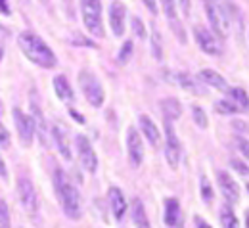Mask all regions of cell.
Masks as SVG:
<instances>
[{"label": "cell", "mask_w": 249, "mask_h": 228, "mask_svg": "<svg viewBox=\"0 0 249 228\" xmlns=\"http://www.w3.org/2000/svg\"><path fill=\"white\" fill-rule=\"evenodd\" d=\"M10 142H12L10 132H8V129L0 123V146H2V148H8V146H10Z\"/></svg>", "instance_id": "cell-37"}, {"label": "cell", "mask_w": 249, "mask_h": 228, "mask_svg": "<svg viewBox=\"0 0 249 228\" xmlns=\"http://www.w3.org/2000/svg\"><path fill=\"white\" fill-rule=\"evenodd\" d=\"M0 176H6V165L2 161V156H0Z\"/></svg>", "instance_id": "cell-43"}, {"label": "cell", "mask_w": 249, "mask_h": 228, "mask_svg": "<svg viewBox=\"0 0 249 228\" xmlns=\"http://www.w3.org/2000/svg\"><path fill=\"white\" fill-rule=\"evenodd\" d=\"M0 228H10V213L4 199H0Z\"/></svg>", "instance_id": "cell-33"}, {"label": "cell", "mask_w": 249, "mask_h": 228, "mask_svg": "<svg viewBox=\"0 0 249 228\" xmlns=\"http://www.w3.org/2000/svg\"><path fill=\"white\" fill-rule=\"evenodd\" d=\"M217 180H218V188H220V192L224 195V199L228 203H238L240 201V186H238V182L226 171H218Z\"/></svg>", "instance_id": "cell-13"}, {"label": "cell", "mask_w": 249, "mask_h": 228, "mask_svg": "<svg viewBox=\"0 0 249 228\" xmlns=\"http://www.w3.org/2000/svg\"><path fill=\"white\" fill-rule=\"evenodd\" d=\"M192 117H194V121H196V125H197L199 129H207L209 119H207L205 111H203L199 105H194V107H192Z\"/></svg>", "instance_id": "cell-28"}, {"label": "cell", "mask_w": 249, "mask_h": 228, "mask_svg": "<svg viewBox=\"0 0 249 228\" xmlns=\"http://www.w3.org/2000/svg\"><path fill=\"white\" fill-rule=\"evenodd\" d=\"M52 138L56 142V148L58 152L62 154L63 159L71 161V150H69V142H67V134H65V129L62 125H54L52 127Z\"/></svg>", "instance_id": "cell-19"}, {"label": "cell", "mask_w": 249, "mask_h": 228, "mask_svg": "<svg viewBox=\"0 0 249 228\" xmlns=\"http://www.w3.org/2000/svg\"><path fill=\"white\" fill-rule=\"evenodd\" d=\"M144 2V6L150 10V14L152 16H156L157 12H159V8H157V4H156V0H142Z\"/></svg>", "instance_id": "cell-38"}, {"label": "cell", "mask_w": 249, "mask_h": 228, "mask_svg": "<svg viewBox=\"0 0 249 228\" xmlns=\"http://www.w3.org/2000/svg\"><path fill=\"white\" fill-rule=\"evenodd\" d=\"M194 36H196V42L199 44V48L205 54H209V56H220L222 54L220 40L211 31H207L205 27H194Z\"/></svg>", "instance_id": "cell-9"}, {"label": "cell", "mask_w": 249, "mask_h": 228, "mask_svg": "<svg viewBox=\"0 0 249 228\" xmlns=\"http://www.w3.org/2000/svg\"><path fill=\"white\" fill-rule=\"evenodd\" d=\"M69 113H71V115H73V119H77V121H79V123H85V119H83V117H81V115H79V113H77V111H75V109H71V111H69Z\"/></svg>", "instance_id": "cell-42"}, {"label": "cell", "mask_w": 249, "mask_h": 228, "mask_svg": "<svg viewBox=\"0 0 249 228\" xmlns=\"http://www.w3.org/2000/svg\"><path fill=\"white\" fill-rule=\"evenodd\" d=\"M165 158L169 165L173 169L178 167V161H180V140L177 138V132L173 129V121H167L165 119Z\"/></svg>", "instance_id": "cell-8"}, {"label": "cell", "mask_w": 249, "mask_h": 228, "mask_svg": "<svg viewBox=\"0 0 249 228\" xmlns=\"http://www.w3.org/2000/svg\"><path fill=\"white\" fill-rule=\"evenodd\" d=\"M124 18H126V8L123 2L113 0L109 6V25L115 36H123L124 33Z\"/></svg>", "instance_id": "cell-14"}, {"label": "cell", "mask_w": 249, "mask_h": 228, "mask_svg": "<svg viewBox=\"0 0 249 228\" xmlns=\"http://www.w3.org/2000/svg\"><path fill=\"white\" fill-rule=\"evenodd\" d=\"M220 225L222 228H240V221L236 217V213L232 211V207H222L220 209Z\"/></svg>", "instance_id": "cell-25"}, {"label": "cell", "mask_w": 249, "mask_h": 228, "mask_svg": "<svg viewBox=\"0 0 249 228\" xmlns=\"http://www.w3.org/2000/svg\"><path fill=\"white\" fill-rule=\"evenodd\" d=\"M130 56H132V42H130V40H126L123 46H121V50H119L117 62H119V64H126V62L130 60Z\"/></svg>", "instance_id": "cell-31"}, {"label": "cell", "mask_w": 249, "mask_h": 228, "mask_svg": "<svg viewBox=\"0 0 249 228\" xmlns=\"http://www.w3.org/2000/svg\"><path fill=\"white\" fill-rule=\"evenodd\" d=\"M230 165H232V169H234L236 173H240V175H244V176H249V165H246L244 161H240V159H232Z\"/></svg>", "instance_id": "cell-35"}, {"label": "cell", "mask_w": 249, "mask_h": 228, "mask_svg": "<svg viewBox=\"0 0 249 228\" xmlns=\"http://www.w3.org/2000/svg\"><path fill=\"white\" fill-rule=\"evenodd\" d=\"M171 23V29L175 31V35L178 36V40L184 44L186 42V33H184V29H182V23L178 21V19H175V21H169Z\"/></svg>", "instance_id": "cell-34"}, {"label": "cell", "mask_w": 249, "mask_h": 228, "mask_svg": "<svg viewBox=\"0 0 249 228\" xmlns=\"http://www.w3.org/2000/svg\"><path fill=\"white\" fill-rule=\"evenodd\" d=\"M215 109H217L220 115H234V113L240 111V107H238L230 98H226V100H218L217 104H215Z\"/></svg>", "instance_id": "cell-27"}, {"label": "cell", "mask_w": 249, "mask_h": 228, "mask_svg": "<svg viewBox=\"0 0 249 228\" xmlns=\"http://www.w3.org/2000/svg\"><path fill=\"white\" fill-rule=\"evenodd\" d=\"M54 90H56V94H58V98H60L62 102H73V98H75L69 81H67L63 75L54 77Z\"/></svg>", "instance_id": "cell-23"}, {"label": "cell", "mask_w": 249, "mask_h": 228, "mask_svg": "<svg viewBox=\"0 0 249 228\" xmlns=\"http://www.w3.org/2000/svg\"><path fill=\"white\" fill-rule=\"evenodd\" d=\"M248 192H249V182H248Z\"/></svg>", "instance_id": "cell-46"}, {"label": "cell", "mask_w": 249, "mask_h": 228, "mask_svg": "<svg viewBox=\"0 0 249 228\" xmlns=\"http://www.w3.org/2000/svg\"><path fill=\"white\" fill-rule=\"evenodd\" d=\"M75 146H77V154H79V159H81V165L89 171V173H96L98 169V156L94 152L92 144L87 136L79 134L75 138Z\"/></svg>", "instance_id": "cell-7"}, {"label": "cell", "mask_w": 249, "mask_h": 228, "mask_svg": "<svg viewBox=\"0 0 249 228\" xmlns=\"http://www.w3.org/2000/svg\"><path fill=\"white\" fill-rule=\"evenodd\" d=\"M165 225L169 228H182V213L180 203L175 197L165 199Z\"/></svg>", "instance_id": "cell-16"}, {"label": "cell", "mask_w": 249, "mask_h": 228, "mask_svg": "<svg viewBox=\"0 0 249 228\" xmlns=\"http://www.w3.org/2000/svg\"><path fill=\"white\" fill-rule=\"evenodd\" d=\"M178 4H180V10H182V14L184 16H190V0H178Z\"/></svg>", "instance_id": "cell-39"}, {"label": "cell", "mask_w": 249, "mask_h": 228, "mask_svg": "<svg viewBox=\"0 0 249 228\" xmlns=\"http://www.w3.org/2000/svg\"><path fill=\"white\" fill-rule=\"evenodd\" d=\"M14 121H16V127H18V134H19V140L23 146H31L33 144V136H35V125H33L31 115H25L21 109H14Z\"/></svg>", "instance_id": "cell-11"}, {"label": "cell", "mask_w": 249, "mask_h": 228, "mask_svg": "<svg viewBox=\"0 0 249 228\" xmlns=\"http://www.w3.org/2000/svg\"><path fill=\"white\" fill-rule=\"evenodd\" d=\"M18 194H19V201L23 205V209L27 211V215L35 217L36 209H38V201H36V192L35 186L27 176H19L18 180Z\"/></svg>", "instance_id": "cell-6"}, {"label": "cell", "mask_w": 249, "mask_h": 228, "mask_svg": "<svg viewBox=\"0 0 249 228\" xmlns=\"http://www.w3.org/2000/svg\"><path fill=\"white\" fill-rule=\"evenodd\" d=\"M130 211H132V221H134L136 228H152L150 227V221H148V215H146V209H144L142 199L134 197Z\"/></svg>", "instance_id": "cell-21"}, {"label": "cell", "mask_w": 249, "mask_h": 228, "mask_svg": "<svg viewBox=\"0 0 249 228\" xmlns=\"http://www.w3.org/2000/svg\"><path fill=\"white\" fill-rule=\"evenodd\" d=\"M199 184H201V199H203L205 203H211V201H213V186H211L209 178H207V176H201Z\"/></svg>", "instance_id": "cell-30"}, {"label": "cell", "mask_w": 249, "mask_h": 228, "mask_svg": "<svg viewBox=\"0 0 249 228\" xmlns=\"http://www.w3.org/2000/svg\"><path fill=\"white\" fill-rule=\"evenodd\" d=\"M31 119L33 125H35V132L38 134V140L42 142V146H48V127H46L42 109L36 102V92L35 90H31Z\"/></svg>", "instance_id": "cell-12"}, {"label": "cell", "mask_w": 249, "mask_h": 228, "mask_svg": "<svg viewBox=\"0 0 249 228\" xmlns=\"http://www.w3.org/2000/svg\"><path fill=\"white\" fill-rule=\"evenodd\" d=\"M236 146H238L240 154L249 161V140L248 138H236Z\"/></svg>", "instance_id": "cell-36"}, {"label": "cell", "mask_w": 249, "mask_h": 228, "mask_svg": "<svg viewBox=\"0 0 249 228\" xmlns=\"http://www.w3.org/2000/svg\"><path fill=\"white\" fill-rule=\"evenodd\" d=\"M130 23H132V31H134V35H136L138 38H146V27H144V21H142L138 16H134V18L130 19Z\"/></svg>", "instance_id": "cell-32"}, {"label": "cell", "mask_w": 249, "mask_h": 228, "mask_svg": "<svg viewBox=\"0 0 249 228\" xmlns=\"http://www.w3.org/2000/svg\"><path fill=\"white\" fill-rule=\"evenodd\" d=\"M2 111H4V107H2V102H0V115H2Z\"/></svg>", "instance_id": "cell-44"}, {"label": "cell", "mask_w": 249, "mask_h": 228, "mask_svg": "<svg viewBox=\"0 0 249 228\" xmlns=\"http://www.w3.org/2000/svg\"><path fill=\"white\" fill-rule=\"evenodd\" d=\"M81 14L85 27L96 38L104 36V23H102V0H81Z\"/></svg>", "instance_id": "cell-4"}, {"label": "cell", "mask_w": 249, "mask_h": 228, "mask_svg": "<svg viewBox=\"0 0 249 228\" xmlns=\"http://www.w3.org/2000/svg\"><path fill=\"white\" fill-rule=\"evenodd\" d=\"M248 228H249V213H248Z\"/></svg>", "instance_id": "cell-45"}, {"label": "cell", "mask_w": 249, "mask_h": 228, "mask_svg": "<svg viewBox=\"0 0 249 228\" xmlns=\"http://www.w3.org/2000/svg\"><path fill=\"white\" fill-rule=\"evenodd\" d=\"M197 77H199V81L203 85H209V87L217 88L220 92H228V88H230L228 83H226V79L222 75H218L217 71H213V69H201Z\"/></svg>", "instance_id": "cell-18"}, {"label": "cell", "mask_w": 249, "mask_h": 228, "mask_svg": "<svg viewBox=\"0 0 249 228\" xmlns=\"http://www.w3.org/2000/svg\"><path fill=\"white\" fill-rule=\"evenodd\" d=\"M0 12H2V14H6V16H10V8L6 6V2H4V0H0Z\"/></svg>", "instance_id": "cell-41"}, {"label": "cell", "mask_w": 249, "mask_h": 228, "mask_svg": "<svg viewBox=\"0 0 249 228\" xmlns=\"http://www.w3.org/2000/svg\"><path fill=\"white\" fill-rule=\"evenodd\" d=\"M107 197H109V207H111V213L115 217V221H121L126 213V199H124L123 192L117 188V186H111L109 192H107Z\"/></svg>", "instance_id": "cell-17"}, {"label": "cell", "mask_w": 249, "mask_h": 228, "mask_svg": "<svg viewBox=\"0 0 249 228\" xmlns=\"http://www.w3.org/2000/svg\"><path fill=\"white\" fill-rule=\"evenodd\" d=\"M228 98L240 107V111H249V96L244 88H228Z\"/></svg>", "instance_id": "cell-24"}, {"label": "cell", "mask_w": 249, "mask_h": 228, "mask_svg": "<svg viewBox=\"0 0 249 228\" xmlns=\"http://www.w3.org/2000/svg\"><path fill=\"white\" fill-rule=\"evenodd\" d=\"M165 79L175 83V85H178L180 88H184L192 94H205V88L188 73H165Z\"/></svg>", "instance_id": "cell-15"}, {"label": "cell", "mask_w": 249, "mask_h": 228, "mask_svg": "<svg viewBox=\"0 0 249 228\" xmlns=\"http://www.w3.org/2000/svg\"><path fill=\"white\" fill-rule=\"evenodd\" d=\"M79 85H81V90H83L85 98L89 100V104H90L92 107L104 105L106 92H104V87H102L100 79L94 75L92 71L83 69V71L79 73Z\"/></svg>", "instance_id": "cell-3"}, {"label": "cell", "mask_w": 249, "mask_h": 228, "mask_svg": "<svg viewBox=\"0 0 249 228\" xmlns=\"http://www.w3.org/2000/svg\"><path fill=\"white\" fill-rule=\"evenodd\" d=\"M140 130L144 132L146 140L152 144V146H159V140H161V134L157 125L148 117V115H140Z\"/></svg>", "instance_id": "cell-20"}, {"label": "cell", "mask_w": 249, "mask_h": 228, "mask_svg": "<svg viewBox=\"0 0 249 228\" xmlns=\"http://www.w3.org/2000/svg\"><path fill=\"white\" fill-rule=\"evenodd\" d=\"M126 152H128V161L132 167H140L144 161V146L138 130L134 127L126 130Z\"/></svg>", "instance_id": "cell-10"}, {"label": "cell", "mask_w": 249, "mask_h": 228, "mask_svg": "<svg viewBox=\"0 0 249 228\" xmlns=\"http://www.w3.org/2000/svg\"><path fill=\"white\" fill-rule=\"evenodd\" d=\"M161 111H163V115H165L167 121H175V119L180 117L182 105H180V102L175 100V98H165V100L161 102Z\"/></svg>", "instance_id": "cell-22"}, {"label": "cell", "mask_w": 249, "mask_h": 228, "mask_svg": "<svg viewBox=\"0 0 249 228\" xmlns=\"http://www.w3.org/2000/svg\"><path fill=\"white\" fill-rule=\"evenodd\" d=\"M18 44H19V48L23 50V54L31 60L33 64L40 65L44 69L54 67L56 62H58L56 56H54V52L50 50V46L42 38H38L36 35H33V33H21L18 36Z\"/></svg>", "instance_id": "cell-1"}, {"label": "cell", "mask_w": 249, "mask_h": 228, "mask_svg": "<svg viewBox=\"0 0 249 228\" xmlns=\"http://www.w3.org/2000/svg\"><path fill=\"white\" fill-rule=\"evenodd\" d=\"M152 54L157 62L163 60V44H161V35L156 25H152Z\"/></svg>", "instance_id": "cell-26"}, {"label": "cell", "mask_w": 249, "mask_h": 228, "mask_svg": "<svg viewBox=\"0 0 249 228\" xmlns=\"http://www.w3.org/2000/svg\"><path fill=\"white\" fill-rule=\"evenodd\" d=\"M205 14H207V19L213 27V33L218 40L226 38L228 31H230V19H228V14L226 10L215 2V0H205Z\"/></svg>", "instance_id": "cell-5"}, {"label": "cell", "mask_w": 249, "mask_h": 228, "mask_svg": "<svg viewBox=\"0 0 249 228\" xmlns=\"http://www.w3.org/2000/svg\"><path fill=\"white\" fill-rule=\"evenodd\" d=\"M194 223H196V227H197V228H213L211 225H207V223H205L201 217H197V215L194 217Z\"/></svg>", "instance_id": "cell-40"}, {"label": "cell", "mask_w": 249, "mask_h": 228, "mask_svg": "<svg viewBox=\"0 0 249 228\" xmlns=\"http://www.w3.org/2000/svg\"><path fill=\"white\" fill-rule=\"evenodd\" d=\"M203 2H205V0H203Z\"/></svg>", "instance_id": "cell-47"}, {"label": "cell", "mask_w": 249, "mask_h": 228, "mask_svg": "<svg viewBox=\"0 0 249 228\" xmlns=\"http://www.w3.org/2000/svg\"><path fill=\"white\" fill-rule=\"evenodd\" d=\"M159 2H161L163 14L167 16V19H169V21L178 19V18H177V2H175V0H159Z\"/></svg>", "instance_id": "cell-29"}, {"label": "cell", "mask_w": 249, "mask_h": 228, "mask_svg": "<svg viewBox=\"0 0 249 228\" xmlns=\"http://www.w3.org/2000/svg\"><path fill=\"white\" fill-rule=\"evenodd\" d=\"M54 186H56L60 203H62L63 207V213L69 219H79L81 213H83L81 195L77 192V188L67 180V176H65V173H63L62 169H56V173H54Z\"/></svg>", "instance_id": "cell-2"}]
</instances>
